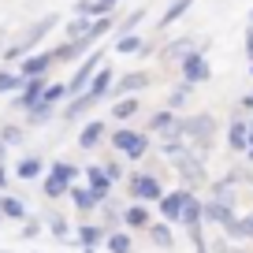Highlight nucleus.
<instances>
[{"mask_svg":"<svg viewBox=\"0 0 253 253\" xmlns=\"http://www.w3.org/2000/svg\"><path fill=\"white\" fill-rule=\"evenodd\" d=\"M175 130H179V138L190 145V149H209V145L216 142V119L209 116V112H198V116L182 119V123H175Z\"/></svg>","mask_w":253,"mask_h":253,"instance_id":"nucleus-1","label":"nucleus"},{"mask_svg":"<svg viewBox=\"0 0 253 253\" xmlns=\"http://www.w3.org/2000/svg\"><path fill=\"white\" fill-rule=\"evenodd\" d=\"M56 26H60V15H56V11H48V15H41L38 23H34L30 30H26L23 38H19L15 45L8 48V52H4V63H11V60H23V56H30L34 48H38L41 41H45V34H52Z\"/></svg>","mask_w":253,"mask_h":253,"instance_id":"nucleus-2","label":"nucleus"},{"mask_svg":"<svg viewBox=\"0 0 253 253\" xmlns=\"http://www.w3.org/2000/svg\"><path fill=\"white\" fill-rule=\"evenodd\" d=\"M112 149L126 160H142L149 153V134L145 130H130V126H119V130H112Z\"/></svg>","mask_w":253,"mask_h":253,"instance_id":"nucleus-3","label":"nucleus"},{"mask_svg":"<svg viewBox=\"0 0 253 253\" xmlns=\"http://www.w3.org/2000/svg\"><path fill=\"white\" fill-rule=\"evenodd\" d=\"M75 179H79V168L67 164V160H56V164L48 168V175H45V182H41V190H45V198H48V201H52V198H63V194L75 186Z\"/></svg>","mask_w":253,"mask_h":253,"instance_id":"nucleus-4","label":"nucleus"},{"mask_svg":"<svg viewBox=\"0 0 253 253\" xmlns=\"http://www.w3.org/2000/svg\"><path fill=\"white\" fill-rule=\"evenodd\" d=\"M179 71H182V82H190V86H201V82L212 79V63H209V56H205V45H198L194 52L182 56Z\"/></svg>","mask_w":253,"mask_h":253,"instance_id":"nucleus-5","label":"nucleus"},{"mask_svg":"<svg viewBox=\"0 0 253 253\" xmlns=\"http://www.w3.org/2000/svg\"><path fill=\"white\" fill-rule=\"evenodd\" d=\"M101 63H104V52H101V48H89V52L79 60V71H75L71 82H67V97H79L82 89H86V82L97 75V67H101Z\"/></svg>","mask_w":253,"mask_h":253,"instance_id":"nucleus-6","label":"nucleus"},{"mask_svg":"<svg viewBox=\"0 0 253 253\" xmlns=\"http://www.w3.org/2000/svg\"><path fill=\"white\" fill-rule=\"evenodd\" d=\"M126 194L134 201H142V205H153V201H160V194H164V182L157 179V175H130L126 179Z\"/></svg>","mask_w":253,"mask_h":253,"instance_id":"nucleus-7","label":"nucleus"},{"mask_svg":"<svg viewBox=\"0 0 253 253\" xmlns=\"http://www.w3.org/2000/svg\"><path fill=\"white\" fill-rule=\"evenodd\" d=\"M149 82H153L149 71H130V75H123V79H116L108 86V97H138Z\"/></svg>","mask_w":253,"mask_h":253,"instance_id":"nucleus-8","label":"nucleus"},{"mask_svg":"<svg viewBox=\"0 0 253 253\" xmlns=\"http://www.w3.org/2000/svg\"><path fill=\"white\" fill-rule=\"evenodd\" d=\"M52 67H56L52 52H30V56L19 60V79H38V75H45V79H48Z\"/></svg>","mask_w":253,"mask_h":253,"instance_id":"nucleus-9","label":"nucleus"},{"mask_svg":"<svg viewBox=\"0 0 253 253\" xmlns=\"http://www.w3.org/2000/svg\"><path fill=\"white\" fill-rule=\"evenodd\" d=\"M186 198H190V190L186 186H179V190H168V194H160V201H157V212H160V220H179V212H182V205H186Z\"/></svg>","mask_w":253,"mask_h":253,"instance_id":"nucleus-10","label":"nucleus"},{"mask_svg":"<svg viewBox=\"0 0 253 253\" xmlns=\"http://www.w3.org/2000/svg\"><path fill=\"white\" fill-rule=\"evenodd\" d=\"M112 82H116V71H112V63H108V67L101 63V67H97V75L86 82V89H82V93H86L89 101L97 104V101H104V97H108V86H112Z\"/></svg>","mask_w":253,"mask_h":253,"instance_id":"nucleus-11","label":"nucleus"},{"mask_svg":"<svg viewBox=\"0 0 253 253\" xmlns=\"http://www.w3.org/2000/svg\"><path fill=\"white\" fill-rule=\"evenodd\" d=\"M104 134H108V119H89V123H82L79 130V149H97V145L104 142Z\"/></svg>","mask_w":253,"mask_h":253,"instance_id":"nucleus-12","label":"nucleus"},{"mask_svg":"<svg viewBox=\"0 0 253 253\" xmlns=\"http://www.w3.org/2000/svg\"><path fill=\"white\" fill-rule=\"evenodd\" d=\"M119 220H123L130 231H145V227L153 223V216H149V205H142V201H130L126 209H119Z\"/></svg>","mask_w":253,"mask_h":253,"instance_id":"nucleus-13","label":"nucleus"},{"mask_svg":"<svg viewBox=\"0 0 253 253\" xmlns=\"http://www.w3.org/2000/svg\"><path fill=\"white\" fill-rule=\"evenodd\" d=\"M175 168H179V175L194 186V182H205V164L198 160V153L190 149V153H182L179 160H175Z\"/></svg>","mask_w":253,"mask_h":253,"instance_id":"nucleus-14","label":"nucleus"},{"mask_svg":"<svg viewBox=\"0 0 253 253\" xmlns=\"http://www.w3.org/2000/svg\"><path fill=\"white\" fill-rule=\"evenodd\" d=\"M198 48V38H175V41H168L164 48H160V60L164 63H179L186 52H194Z\"/></svg>","mask_w":253,"mask_h":253,"instance_id":"nucleus-15","label":"nucleus"},{"mask_svg":"<svg viewBox=\"0 0 253 253\" xmlns=\"http://www.w3.org/2000/svg\"><path fill=\"white\" fill-rule=\"evenodd\" d=\"M175 123H179V119H175V112H171V108H160V112H153V116H149L145 134H171Z\"/></svg>","mask_w":253,"mask_h":253,"instance_id":"nucleus-16","label":"nucleus"},{"mask_svg":"<svg viewBox=\"0 0 253 253\" xmlns=\"http://www.w3.org/2000/svg\"><path fill=\"white\" fill-rule=\"evenodd\" d=\"M138 108H142V97H116V104L108 108V116L116 123H126V119H134Z\"/></svg>","mask_w":253,"mask_h":253,"instance_id":"nucleus-17","label":"nucleus"},{"mask_svg":"<svg viewBox=\"0 0 253 253\" xmlns=\"http://www.w3.org/2000/svg\"><path fill=\"white\" fill-rule=\"evenodd\" d=\"M86 186L93 190L97 198H112V182H108V175H104V168L101 164H93V168H86Z\"/></svg>","mask_w":253,"mask_h":253,"instance_id":"nucleus-18","label":"nucleus"},{"mask_svg":"<svg viewBox=\"0 0 253 253\" xmlns=\"http://www.w3.org/2000/svg\"><path fill=\"white\" fill-rule=\"evenodd\" d=\"M194 4H198V0H168V8H164V15L157 19V26H160V30H168V26H171V23H179V19L186 15V11L194 8Z\"/></svg>","mask_w":253,"mask_h":253,"instance_id":"nucleus-19","label":"nucleus"},{"mask_svg":"<svg viewBox=\"0 0 253 253\" xmlns=\"http://www.w3.org/2000/svg\"><path fill=\"white\" fill-rule=\"evenodd\" d=\"M104 235H108V231L97 227V223H82L79 227V246L82 250H97V246H104Z\"/></svg>","mask_w":253,"mask_h":253,"instance_id":"nucleus-20","label":"nucleus"},{"mask_svg":"<svg viewBox=\"0 0 253 253\" xmlns=\"http://www.w3.org/2000/svg\"><path fill=\"white\" fill-rule=\"evenodd\" d=\"M41 171H45V160H41V157H23V160L15 164V175H19L23 182L41 179Z\"/></svg>","mask_w":253,"mask_h":253,"instance_id":"nucleus-21","label":"nucleus"},{"mask_svg":"<svg viewBox=\"0 0 253 253\" xmlns=\"http://www.w3.org/2000/svg\"><path fill=\"white\" fill-rule=\"evenodd\" d=\"M67 194H71V201H75V209H79V212H89V209L101 205V198H97L89 186H71Z\"/></svg>","mask_w":253,"mask_h":253,"instance_id":"nucleus-22","label":"nucleus"},{"mask_svg":"<svg viewBox=\"0 0 253 253\" xmlns=\"http://www.w3.org/2000/svg\"><path fill=\"white\" fill-rule=\"evenodd\" d=\"M52 116H56V104H48V101H38V104H30V108H26V123H30V126L52 123Z\"/></svg>","mask_w":253,"mask_h":253,"instance_id":"nucleus-23","label":"nucleus"},{"mask_svg":"<svg viewBox=\"0 0 253 253\" xmlns=\"http://www.w3.org/2000/svg\"><path fill=\"white\" fill-rule=\"evenodd\" d=\"M142 48H145V41L138 38V34H119L116 45H112V52L116 56H134V52H142Z\"/></svg>","mask_w":253,"mask_h":253,"instance_id":"nucleus-24","label":"nucleus"},{"mask_svg":"<svg viewBox=\"0 0 253 253\" xmlns=\"http://www.w3.org/2000/svg\"><path fill=\"white\" fill-rule=\"evenodd\" d=\"M231 212H235V209H231V205H223V201H201V220H212V223H223V220H227V216Z\"/></svg>","mask_w":253,"mask_h":253,"instance_id":"nucleus-25","label":"nucleus"},{"mask_svg":"<svg viewBox=\"0 0 253 253\" xmlns=\"http://www.w3.org/2000/svg\"><path fill=\"white\" fill-rule=\"evenodd\" d=\"M104 246H108V253H134V242H130L126 231H108V235H104Z\"/></svg>","mask_w":253,"mask_h":253,"instance_id":"nucleus-26","label":"nucleus"},{"mask_svg":"<svg viewBox=\"0 0 253 253\" xmlns=\"http://www.w3.org/2000/svg\"><path fill=\"white\" fill-rule=\"evenodd\" d=\"M0 216L4 220H26V205L19 198H11V194H4L0 198Z\"/></svg>","mask_w":253,"mask_h":253,"instance_id":"nucleus-27","label":"nucleus"},{"mask_svg":"<svg viewBox=\"0 0 253 253\" xmlns=\"http://www.w3.org/2000/svg\"><path fill=\"white\" fill-rule=\"evenodd\" d=\"M227 145H231L235 153H246V119L227 123Z\"/></svg>","mask_w":253,"mask_h":253,"instance_id":"nucleus-28","label":"nucleus"},{"mask_svg":"<svg viewBox=\"0 0 253 253\" xmlns=\"http://www.w3.org/2000/svg\"><path fill=\"white\" fill-rule=\"evenodd\" d=\"M179 223H182V227H194V223H201V201L194 198V194H190V198H186V205H182Z\"/></svg>","mask_w":253,"mask_h":253,"instance_id":"nucleus-29","label":"nucleus"},{"mask_svg":"<svg viewBox=\"0 0 253 253\" xmlns=\"http://www.w3.org/2000/svg\"><path fill=\"white\" fill-rule=\"evenodd\" d=\"M149 238H153V246H160V250H168L171 246V227H168V220H157V223H149Z\"/></svg>","mask_w":253,"mask_h":253,"instance_id":"nucleus-30","label":"nucleus"},{"mask_svg":"<svg viewBox=\"0 0 253 253\" xmlns=\"http://www.w3.org/2000/svg\"><path fill=\"white\" fill-rule=\"evenodd\" d=\"M41 101H48V104L67 101V82H48V86L41 89Z\"/></svg>","mask_w":253,"mask_h":253,"instance_id":"nucleus-31","label":"nucleus"},{"mask_svg":"<svg viewBox=\"0 0 253 253\" xmlns=\"http://www.w3.org/2000/svg\"><path fill=\"white\" fill-rule=\"evenodd\" d=\"M86 30H89V19H82V15H75V19H71V23L63 26V41H79V38H82V34H86Z\"/></svg>","mask_w":253,"mask_h":253,"instance_id":"nucleus-32","label":"nucleus"},{"mask_svg":"<svg viewBox=\"0 0 253 253\" xmlns=\"http://www.w3.org/2000/svg\"><path fill=\"white\" fill-rule=\"evenodd\" d=\"M190 93H194V86H190V82H179V86H175L171 89V97H168V108H182V104H186L190 101Z\"/></svg>","mask_w":253,"mask_h":253,"instance_id":"nucleus-33","label":"nucleus"},{"mask_svg":"<svg viewBox=\"0 0 253 253\" xmlns=\"http://www.w3.org/2000/svg\"><path fill=\"white\" fill-rule=\"evenodd\" d=\"M142 19H145V8H134V11H130V15L123 19V23L116 26V34H134L138 26H142Z\"/></svg>","mask_w":253,"mask_h":253,"instance_id":"nucleus-34","label":"nucleus"},{"mask_svg":"<svg viewBox=\"0 0 253 253\" xmlns=\"http://www.w3.org/2000/svg\"><path fill=\"white\" fill-rule=\"evenodd\" d=\"M19 86H23V79L8 67H0V93H19Z\"/></svg>","mask_w":253,"mask_h":253,"instance_id":"nucleus-35","label":"nucleus"},{"mask_svg":"<svg viewBox=\"0 0 253 253\" xmlns=\"http://www.w3.org/2000/svg\"><path fill=\"white\" fill-rule=\"evenodd\" d=\"M101 168H104V175H108V182H119V179H123V164H119L116 157H108Z\"/></svg>","mask_w":253,"mask_h":253,"instance_id":"nucleus-36","label":"nucleus"},{"mask_svg":"<svg viewBox=\"0 0 253 253\" xmlns=\"http://www.w3.org/2000/svg\"><path fill=\"white\" fill-rule=\"evenodd\" d=\"M186 231H190V242H194V253H209L205 235H201V223H194V227H186Z\"/></svg>","mask_w":253,"mask_h":253,"instance_id":"nucleus-37","label":"nucleus"},{"mask_svg":"<svg viewBox=\"0 0 253 253\" xmlns=\"http://www.w3.org/2000/svg\"><path fill=\"white\" fill-rule=\"evenodd\" d=\"M0 142L4 145H19L23 142V126H4V130H0Z\"/></svg>","mask_w":253,"mask_h":253,"instance_id":"nucleus-38","label":"nucleus"},{"mask_svg":"<svg viewBox=\"0 0 253 253\" xmlns=\"http://www.w3.org/2000/svg\"><path fill=\"white\" fill-rule=\"evenodd\" d=\"M48 231H52L56 238H63L67 235V220H63V216H48Z\"/></svg>","mask_w":253,"mask_h":253,"instance_id":"nucleus-39","label":"nucleus"},{"mask_svg":"<svg viewBox=\"0 0 253 253\" xmlns=\"http://www.w3.org/2000/svg\"><path fill=\"white\" fill-rule=\"evenodd\" d=\"M246 157L253 160V119H246Z\"/></svg>","mask_w":253,"mask_h":253,"instance_id":"nucleus-40","label":"nucleus"},{"mask_svg":"<svg viewBox=\"0 0 253 253\" xmlns=\"http://www.w3.org/2000/svg\"><path fill=\"white\" fill-rule=\"evenodd\" d=\"M116 4H123V0H97V15H112Z\"/></svg>","mask_w":253,"mask_h":253,"instance_id":"nucleus-41","label":"nucleus"},{"mask_svg":"<svg viewBox=\"0 0 253 253\" xmlns=\"http://www.w3.org/2000/svg\"><path fill=\"white\" fill-rule=\"evenodd\" d=\"M246 60H253V26H246Z\"/></svg>","mask_w":253,"mask_h":253,"instance_id":"nucleus-42","label":"nucleus"},{"mask_svg":"<svg viewBox=\"0 0 253 253\" xmlns=\"http://www.w3.org/2000/svg\"><path fill=\"white\" fill-rule=\"evenodd\" d=\"M246 235H250V242H253V212L246 216Z\"/></svg>","mask_w":253,"mask_h":253,"instance_id":"nucleus-43","label":"nucleus"},{"mask_svg":"<svg viewBox=\"0 0 253 253\" xmlns=\"http://www.w3.org/2000/svg\"><path fill=\"white\" fill-rule=\"evenodd\" d=\"M4 186H8V168L0 164V190H4Z\"/></svg>","mask_w":253,"mask_h":253,"instance_id":"nucleus-44","label":"nucleus"},{"mask_svg":"<svg viewBox=\"0 0 253 253\" xmlns=\"http://www.w3.org/2000/svg\"><path fill=\"white\" fill-rule=\"evenodd\" d=\"M4 160H8V145L0 142V164H4Z\"/></svg>","mask_w":253,"mask_h":253,"instance_id":"nucleus-45","label":"nucleus"},{"mask_svg":"<svg viewBox=\"0 0 253 253\" xmlns=\"http://www.w3.org/2000/svg\"><path fill=\"white\" fill-rule=\"evenodd\" d=\"M242 104H246V108H253V93H250V97H246V101H242Z\"/></svg>","mask_w":253,"mask_h":253,"instance_id":"nucleus-46","label":"nucleus"},{"mask_svg":"<svg viewBox=\"0 0 253 253\" xmlns=\"http://www.w3.org/2000/svg\"><path fill=\"white\" fill-rule=\"evenodd\" d=\"M250 79H253V60H250Z\"/></svg>","mask_w":253,"mask_h":253,"instance_id":"nucleus-47","label":"nucleus"},{"mask_svg":"<svg viewBox=\"0 0 253 253\" xmlns=\"http://www.w3.org/2000/svg\"><path fill=\"white\" fill-rule=\"evenodd\" d=\"M250 26H253V11H250Z\"/></svg>","mask_w":253,"mask_h":253,"instance_id":"nucleus-48","label":"nucleus"},{"mask_svg":"<svg viewBox=\"0 0 253 253\" xmlns=\"http://www.w3.org/2000/svg\"><path fill=\"white\" fill-rule=\"evenodd\" d=\"M0 220H4V216H0Z\"/></svg>","mask_w":253,"mask_h":253,"instance_id":"nucleus-49","label":"nucleus"}]
</instances>
